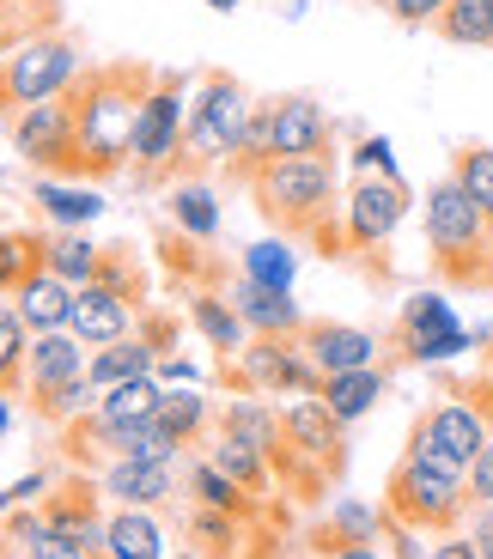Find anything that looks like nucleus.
I'll list each match as a JSON object with an SVG mask.
<instances>
[{
    "label": "nucleus",
    "instance_id": "20",
    "mask_svg": "<svg viewBox=\"0 0 493 559\" xmlns=\"http://www.w3.org/2000/svg\"><path fill=\"white\" fill-rule=\"evenodd\" d=\"M159 353H165V347H153L146 335H122V341L92 347V365H85V371H92L98 390H110V383H122V378H146V371L159 365Z\"/></svg>",
    "mask_w": 493,
    "mask_h": 559
},
{
    "label": "nucleus",
    "instance_id": "26",
    "mask_svg": "<svg viewBox=\"0 0 493 559\" xmlns=\"http://www.w3.org/2000/svg\"><path fill=\"white\" fill-rule=\"evenodd\" d=\"M43 262L56 267L61 280H73V286H85V280L104 274V250H98L92 238H80V225H61V238H49Z\"/></svg>",
    "mask_w": 493,
    "mask_h": 559
},
{
    "label": "nucleus",
    "instance_id": "16",
    "mask_svg": "<svg viewBox=\"0 0 493 559\" xmlns=\"http://www.w3.org/2000/svg\"><path fill=\"white\" fill-rule=\"evenodd\" d=\"M73 293H80V286L61 280L56 267L43 262V267H31V274L13 286V305L25 310L31 329H68V322H73Z\"/></svg>",
    "mask_w": 493,
    "mask_h": 559
},
{
    "label": "nucleus",
    "instance_id": "30",
    "mask_svg": "<svg viewBox=\"0 0 493 559\" xmlns=\"http://www.w3.org/2000/svg\"><path fill=\"white\" fill-rule=\"evenodd\" d=\"M208 456L220 462V468H226L232 480H244V487H250V492H256V487H262V480H268V456H262V450L250 444V438L226 432V426H220V438H213V450H208Z\"/></svg>",
    "mask_w": 493,
    "mask_h": 559
},
{
    "label": "nucleus",
    "instance_id": "39",
    "mask_svg": "<svg viewBox=\"0 0 493 559\" xmlns=\"http://www.w3.org/2000/svg\"><path fill=\"white\" fill-rule=\"evenodd\" d=\"M7 547H13V554H31V559H49V518H37V511L13 518L7 523Z\"/></svg>",
    "mask_w": 493,
    "mask_h": 559
},
{
    "label": "nucleus",
    "instance_id": "12",
    "mask_svg": "<svg viewBox=\"0 0 493 559\" xmlns=\"http://www.w3.org/2000/svg\"><path fill=\"white\" fill-rule=\"evenodd\" d=\"M281 426H286L281 456H298V462H310V468H317V462H341V426H348V419H341L324 395H298L281 414Z\"/></svg>",
    "mask_w": 493,
    "mask_h": 559
},
{
    "label": "nucleus",
    "instance_id": "8",
    "mask_svg": "<svg viewBox=\"0 0 493 559\" xmlns=\"http://www.w3.org/2000/svg\"><path fill=\"white\" fill-rule=\"evenodd\" d=\"M13 146L25 165L43 170H80V122H73V98H43L25 104L13 128Z\"/></svg>",
    "mask_w": 493,
    "mask_h": 559
},
{
    "label": "nucleus",
    "instance_id": "11",
    "mask_svg": "<svg viewBox=\"0 0 493 559\" xmlns=\"http://www.w3.org/2000/svg\"><path fill=\"white\" fill-rule=\"evenodd\" d=\"M73 335L85 341V347H104V341H122L134 335V298L116 286V280H85L80 293H73Z\"/></svg>",
    "mask_w": 493,
    "mask_h": 559
},
{
    "label": "nucleus",
    "instance_id": "33",
    "mask_svg": "<svg viewBox=\"0 0 493 559\" xmlns=\"http://www.w3.org/2000/svg\"><path fill=\"white\" fill-rule=\"evenodd\" d=\"M438 31L451 43H469V49L493 43V0H451V7L438 13Z\"/></svg>",
    "mask_w": 493,
    "mask_h": 559
},
{
    "label": "nucleus",
    "instance_id": "37",
    "mask_svg": "<svg viewBox=\"0 0 493 559\" xmlns=\"http://www.w3.org/2000/svg\"><path fill=\"white\" fill-rule=\"evenodd\" d=\"M25 353H31V322L19 305H0V383H13L25 371Z\"/></svg>",
    "mask_w": 493,
    "mask_h": 559
},
{
    "label": "nucleus",
    "instance_id": "21",
    "mask_svg": "<svg viewBox=\"0 0 493 559\" xmlns=\"http://www.w3.org/2000/svg\"><path fill=\"white\" fill-rule=\"evenodd\" d=\"M159 395H165L159 371H146V378H122V383H110V390L98 395L92 414L110 419V426H146V419L159 414Z\"/></svg>",
    "mask_w": 493,
    "mask_h": 559
},
{
    "label": "nucleus",
    "instance_id": "40",
    "mask_svg": "<svg viewBox=\"0 0 493 559\" xmlns=\"http://www.w3.org/2000/svg\"><path fill=\"white\" fill-rule=\"evenodd\" d=\"M336 530L348 535V542H372V530H378V518H372L366 504H336Z\"/></svg>",
    "mask_w": 493,
    "mask_h": 559
},
{
    "label": "nucleus",
    "instance_id": "27",
    "mask_svg": "<svg viewBox=\"0 0 493 559\" xmlns=\"http://www.w3.org/2000/svg\"><path fill=\"white\" fill-rule=\"evenodd\" d=\"M171 219L184 225L196 243L220 238V195H213L208 182H177L171 189Z\"/></svg>",
    "mask_w": 493,
    "mask_h": 559
},
{
    "label": "nucleus",
    "instance_id": "1",
    "mask_svg": "<svg viewBox=\"0 0 493 559\" xmlns=\"http://www.w3.org/2000/svg\"><path fill=\"white\" fill-rule=\"evenodd\" d=\"M426 243H433L438 267L451 280H463V286H488L493 280V262H488L493 255V213L469 195L457 170L426 195Z\"/></svg>",
    "mask_w": 493,
    "mask_h": 559
},
{
    "label": "nucleus",
    "instance_id": "28",
    "mask_svg": "<svg viewBox=\"0 0 493 559\" xmlns=\"http://www.w3.org/2000/svg\"><path fill=\"white\" fill-rule=\"evenodd\" d=\"M196 329L208 335V347H220L226 359H238L250 347V322L238 305H220V298H196Z\"/></svg>",
    "mask_w": 493,
    "mask_h": 559
},
{
    "label": "nucleus",
    "instance_id": "48",
    "mask_svg": "<svg viewBox=\"0 0 493 559\" xmlns=\"http://www.w3.org/2000/svg\"><path fill=\"white\" fill-rule=\"evenodd\" d=\"M208 7H213V13H238L244 0H208Z\"/></svg>",
    "mask_w": 493,
    "mask_h": 559
},
{
    "label": "nucleus",
    "instance_id": "29",
    "mask_svg": "<svg viewBox=\"0 0 493 559\" xmlns=\"http://www.w3.org/2000/svg\"><path fill=\"white\" fill-rule=\"evenodd\" d=\"M31 195H37V207L49 213L56 225H92L104 213V201L92 195V189H73V182H56V177H43Z\"/></svg>",
    "mask_w": 493,
    "mask_h": 559
},
{
    "label": "nucleus",
    "instance_id": "7",
    "mask_svg": "<svg viewBox=\"0 0 493 559\" xmlns=\"http://www.w3.org/2000/svg\"><path fill=\"white\" fill-rule=\"evenodd\" d=\"M409 219V189H402V177H384V170H360V182H353V195L341 201V238L353 243V250H378V243H390V231Z\"/></svg>",
    "mask_w": 493,
    "mask_h": 559
},
{
    "label": "nucleus",
    "instance_id": "4",
    "mask_svg": "<svg viewBox=\"0 0 493 559\" xmlns=\"http://www.w3.org/2000/svg\"><path fill=\"white\" fill-rule=\"evenodd\" d=\"M469 499H476V492H469V468L433 462V456H421V450H409L402 468H396V480H390V511L409 523V530H451Z\"/></svg>",
    "mask_w": 493,
    "mask_h": 559
},
{
    "label": "nucleus",
    "instance_id": "3",
    "mask_svg": "<svg viewBox=\"0 0 493 559\" xmlns=\"http://www.w3.org/2000/svg\"><path fill=\"white\" fill-rule=\"evenodd\" d=\"M256 207H262L268 219L293 225V231L324 225L329 207H336V165H329V153L268 158V165L256 170Z\"/></svg>",
    "mask_w": 493,
    "mask_h": 559
},
{
    "label": "nucleus",
    "instance_id": "34",
    "mask_svg": "<svg viewBox=\"0 0 493 559\" xmlns=\"http://www.w3.org/2000/svg\"><path fill=\"white\" fill-rule=\"evenodd\" d=\"M153 419H159V426H171L177 438H196L201 426L213 419V407H208V395H201V390H165Z\"/></svg>",
    "mask_w": 493,
    "mask_h": 559
},
{
    "label": "nucleus",
    "instance_id": "13",
    "mask_svg": "<svg viewBox=\"0 0 493 559\" xmlns=\"http://www.w3.org/2000/svg\"><path fill=\"white\" fill-rule=\"evenodd\" d=\"M329 153V116L317 98H281L268 110V158Z\"/></svg>",
    "mask_w": 493,
    "mask_h": 559
},
{
    "label": "nucleus",
    "instance_id": "18",
    "mask_svg": "<svg viewBox=\"0 0 493 559\" xmlns=\"http://www.w3.org/2000/svg\"><path fill=\"white\" fill-rule=\"evenodd\" d=\"M171 468H177V462L110 456V468H104V492H110L116 504H159V499H171Z\"/></svg>",
    "mask_w": 493,
    "mask_h": 559
},
{
    "label": "nucleus",
    "instance_id": "22",
    "mask_svg": "<svg viewBox=\"0 0 493 559\" xmlns=\"http://www.w3.org/2000/svg\"><path fill=\"white\" fill-rule=\"evenodd\" d=\"M104 554H116V559H159L165 554V530L146 518V504H122V511L104 523Z\"/></svg>",
    "mask_w": 493,
    "mask_h": 559
},
{
    "label": "nucleus",
    "instance_id": "2",
    "mask_svg": "<svg viewBox=\"0 0 493 559\" xmlns=\"http://www.w3.org/2000/svg\"><path fill=\"white\" fill-rule=\"evenodd\" d=\"M146 85L122 80V73H85L73 92V122H80V170L104 177L122 170L128 146H134V116H141Z\"/></svg>",
    "mask_w": 493,
    "mask_h": 559
},
{
    "label": "nucleus",
    "instance_id": "49",
    "mask_svg": "<svg viewBox=\"0 0 493 559\" xmlns=\"http://www.w3.org/2000/svg\"><path fill=\"white\" fill-rule=\"evenodd\" d=\"M0 7H25V0H0Z\"/></svg>",
    "mask_w": 493,
    "mask_h": 559
},
{
    "label": "nucleus",
    "instance_id": "31",
    "mask_svg": "<svg viewBox=\"0 0 493 559\" xmlns=\"http://www.w3.org/2000/svg\"><path fill=\"white\" fill-rule=\"evenodd\" d=\"M189 492H196V504H213V511H232V518H238L244 511V480H232L226 468H220V462H196V468H189Z\"/></svg>",
    "mask_w": 493,
    "mask_h": 559
},
{
    "label": "nucleus",
    "instance_id": "14",
    "mask_svg": "<svg viewBox=\"0 0 493 559\" xmlns=\"http://www.w3.org/2000/svg\"><path fill=\"white\" fill-rule=\"evenodd\" d=\"M85 365H92V347L80 335H68V329H37V341L25 353V383H31V395L61 390V383L85 378Z\"/></svg>",
    "mask_w": 493,
    "mask_h": 559
},
{
    "label": "nucleus",
    "instance_id": "38",
    "mask_svg": "<svg viewBox=\"0 0 493 559\" xmlns=\"http://www.w3.org/2000/svg\"><path fill=\"white\" fill-rule=\"evenodd\" d=\"M457 177H463V189L493 213V146H469V153L457 158Z\"/></svg>",
    "mask_w": 493,
    "mask_h": 559
},
{
    "label": "nucleus",
    "instance_id": "43",
    "mask_svg": "<svg viewBox=\"0 0 493 559\" xmlns=\"http://www.w3.org/2000/svg\"><path fill=\"white\" fill-rule=\"evenodd\" d=\"M451 7V0H390V13L402 19V25H426V19H438Z\"/></svg>",
    "mask_w": 493,
    "mask_h": 559
},
{
    "label": "nucleus",
    "instance_id": "47",
    "mask_svg": "<svg viewBox=\"0 0 493 559\" xmlns=\"http://www.w3.org/2000/svg\"><path fill=\"white\" fill-rule=\"evenodd\" d=\"M476 402L488 407V419H493V383H481V390H476Z\"/></svg>",
    "mask_w": 493,
    "mask_h": 559
},
{
    "label": "nucleus",
    "instance_id": "36",
    "mask_svg": "<svg viewBox=\"0 0 493 559\" xmlns=\"http://www.w3.org/2000/svg\"><path fill=\"white\" fill-rule=\"evenodd\" d=\"M98 383H92V371L85 378H73V383H61V390H43L37 395V414H49V419H85L92 407H98Z\"/></svg>",
    "mask_w": 493,
    "mask_h": 559
},
{
    "label": "nucleus",
    "instance_id": "17",
    "mask_svg": "<svg viewBox=\"0 0 493 559\" xmlns=\"http://www.w3.org/2000/svg\"><path fill=\"white\" fill-rule=\"evenodd\" d=\"M421 426H426V432H433L445 450H451V456H463V462H476V456H481V444L493 438L488 407L469 402V395H457V402H438L433 414L421 419Z\"/></svg>",
    "mask_w": 493,
    "mask_h": 559
},
{
    "label": "nucleus",
    "instance_id": "46",
    "mask_svg": "<svg viewBox=\"0 0 493 559\" xmlns=\"http://www.w3.org/2000/svg\"><path fill=\"white\" fill-rule=\"evenodd\" d=\"M13 432V402H7V395H0V438Z\"/></svg>",
    "mask_w": 493,
    "mask_h": 559
},
{
    "label": "nucleus",
    "instance_id": "10",
    "mask_svg": "<svg viewBox=\"0 0 493 559\" xmlns=\"http://www.w3.org/2000/svg\"><path fill=\"white\" fill-rule=\"evenodd\" d=\"M402 347H409L414 365H438V359H457L469 347V329L457 322V310L438 293H414L402 305Z\"/></svg>",
    "mask_w": 493,
    "mask_h": 559
},
{
    "label": "nucleus",
    "instance_id": "6",
    "mask_svg": "<svg viewBox=\"0 0 493 559\" xmlns=\"http://www.w3.org/2000/svg\"><path fill=\"white\" fill-rule=\"evenodd\" d=\"M73 80H80V49L68 37H25L13 56L0 61V98L19 104V110L43 98H61Z\"/></svg>",
    "mask_w": 493,
    "mask_h": 559
},
{
    "label": "nucleus",
    "instance_id": "42",
    "mask_svg": "<svg viewBox=\"0 0 493 559\" xmlns=\"http://www.w3.org/2000/svg\"><path fill=\"white\" fill-rule=\"evenodd\" d=\"M469 492H476V504H493V438L481 444V456L469 462Z\"/></svg>",
    "mask_w": 493,
    "mask_h": 559
},
{
    "label": "nucleus",
    "instance_id": "25",
    "mask_svg": "<svg viewBox=\"0 0 493 559\" xmlns=\"http://www.w3.org/2000/svg\"><path fill=\"white\" fill-rule=\"evenodd\" d=\"M104 554V523L73 511V504H56L49 511V559H85Z\"/></svg>",
    "mask_w": 493,
    "mask_h": 559
},
{
    "label": "nucleus",
    "instance_id": "15",
    "mask_svg": "<svg viewBox=\"0 0 493 559\" xmlns=\"http://www.w3.org/2000/svg\"><path fill=\"white\" fill-rule=\"evenodd\" d=\"M305 353L329 378V371H353V365H378V335L353 329V322H317V329H305Z\"/></svg>",
    "mask_w": 493,
    "mask_h": 559
},
{
    "label": "nucleus",
    "instance_id": "9",
    "mask_svg": "<svg viewBox=\"0 0 493 559\" xmlns=\"http://www.w3.org/2000/svg\"><path fill=\"white\" fill-rule=\"evenodd\" d=\"M184 122H189V104H184V85L177 80H159L141 92V116H134V146L128 158L141 170H159L184 153Z\"/></svg>",
    "mask_w": 493,
    "mask_h": 559
},
{
    "label": "nucleus",
    "instance_id": "5",
    "mask_svg": "<svg viewBox=\"0 0 493 559\" xmlns=\"http://www.w3.org/2000/svg\"><path fill=\"white\" fill-rule=\"evenodd\" d=\"M256 104L250 92H244L232 73H208L196 92V104H189V122H184V146L189 158H232L238 153L244 128H250Z\"/></svg>",
    "mask_w": 493,
    "mask_h": 559
},
{
    "label": "nucleus",
    "instance_id": "32",
    "mask_svg": "<svg viewBox=\"0 0 493 559\" xmlns=\"http://www.w3.org/2000/svg\"><path fill=\"white\" fill-rule=\"evenodd\" d=\"M293 274H298V255L281 238H256L244 250V280H256V286H293Z\"/></svg>",
    "mask_w": 493,
    "mask_h": 559
},
{
    "label": "nucleus",
    "instance_id": "44",
    "mask_svg": "<svg viewBox=\"0 0 493 559\" xmlns=\"http://www.w3.org/2000/svg\"><path fill=\"white\" fill-rule=\"evenodd\" d=\"M43 492V475H25V480H13V487L0 492V511H13V504H31Z\"/></svg>",
    "mask_w": 493,
    "mask_h": 559
},
{
    "label": "nucleus",
    "instance_id": "19",
    "mask_svg": "<svg viewBox=\"0 0 493 559\" xmlns=\"http://www.w3.org/2000/svg\"><path fill=\"white\" fill-rule=\"evenodd\" d=\"M232 305L244 310V322H250L256 335H305L293 286H256V280H244L238 293H232Z\"/></svg>",
    "mask_w": 493,
    "mask_h": 559
},
{
    "label": "nucleus",
    "instance_id": "24",
    "mask_svg": "<svg viewBox=\"0 0 493 559\" xmlns=\"http://www.w3.org/2000/svg\"><path fill=\"white\" fill-rule=\"evenodd\" d=\"M220 426L226 432H238V438H250L262 456H281L286 450V426H281V414L268 402H256V395H238V402H226V414H220Z\"/></svg>",
    "mask_w": 493,
    "mask_h": 559
},
{
    "label": "nucleus",
    "instance_id": "45",
    "mask_svg": "<svg viewBox=\"0 0 493 559\" xmlns=\"http://www.w3.org/2000/svg\"><path fill=\"white\" fill-rule=\"evenodd\" d=\"M469 542H476L481 559H493V504H481V518L469 523Z\"/></svg>",
    "mask_w": 493,
    "mask_h": 559
},
{
    "label": "nucleus",
    "instance_id": "41",
    "mask_svg": "<svg viewBox=\"0 0 493 559\" xmlns=\"http://www.w3.org/2000/svg\"><path fill=\"white\" fill-rule=\"evenodd\" d=\"M353 165H360V170H384V177H396V158H390V140H384V134H372V140H360V153H353Z\"/></svg>",
    "mask_w": 493,
    "mask_h": 559
},
{
    "label": "nucleus",
    "instance_id": "23",
    "mask_svg": "<svg viewBox=\"0 0 493 559\" xmlns=\"http://www.w3.org/2000/svg\"><path fill=\"white\" fill-rule=\"evenodd\" d=\"M317 395H324V402H329V407H336V414L353 426V419H366L372 407H378V395H384V371H378V365H353V371H329V378H324V390H317Z\"/></svg>",
    "mask_w": 493,
    "mask_h": 559
},
{
    "label": "nucleus",
    "instance_id": "35",
    "mask_svg": "<svg viewBox=\"0 0 493 559\" xmlns=\"http://www.w3.org/2000/svg\"><path fill=\"white\" fill-rule=\"evenodd\" d=\"M43 250H49V243L31 238V231H0V298L13 293L31 267H43Z\"/></svg>",
    "mask_w": 493,
    "mask_h": 559
}]
</instances>
